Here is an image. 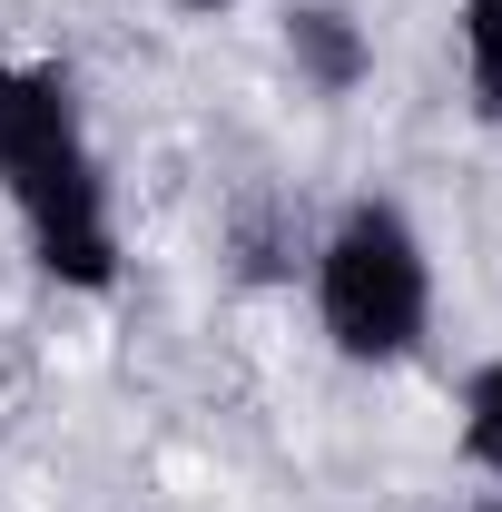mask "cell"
<instances>
[{"mask_svg": "<svg viewBox=\"0 0 502 512\" xmlns=\"http://www.w3.org/2000/svg\"><path fill=\"white\" fill-rule=\"evenodd\" d=\"M0 197L30 237V266L69 296L119 286V217L109 168L79 119V79L60 60H0Z\"/></svg>", "mask_w": 502, "mask_h": 512, "instance_id": "1", "label": "cell"}, {"mask_svg": "<svg viewBox=\"0 0 502 512\" xmlns=\"http://www.w3.org/2000/svg\"><path fill=\"white\" fill-rule=\"evenodd\" d=\"M306 276H315V325L345 365H404L434 335V247L394 197L335 207Z\"/></svg>", "mask_w": 502, "mask_h": 512, "instance_id": "2", "label": "cell"}, {"mask_svg": "<svg viewBox=\"0 0 502 512\" xmlns=\"http://www.w3.org/2000/svg\"><path fill=\"white\" fill-rule=\"evenodd\" d=\"M286 60H296V79H306L315 99H355V89L375 79V40H365L355 10L296 0V10H286Z\"/></svg>", "mask_w": 502, "mask_h": 512, "instance_id": "3", "label": "cell"}, {"mask_svg": "<svg viewBox=\"0 0 502 512\" xmlns=\"http://www.w3.org/2000/svg\"><path fill=\"white\" fill-rule=\"evenodd\" d=\"M453 40H463V89H473V119L502 128V0H463V10H453Z\"/></svg>", "mask_w": 502, "mask_h": 512, "instance_id": "4", "label": "cell"}, {"mask_svg": "<svg viewBox=\"0 0 502 512\" xmlns=\"http://www.w3.org/2000/svg\"><path fill=\"white\" fill-rule=\"evenodd\" d=\"M463 463L502 483V355H493L473 384H463Z\"/></svg>", "mask_w": 502, "mask_h": 512, "instance_id": "5", "label": "cell"}, {"mask_svg": "<svg viewBox=\"0 0 502 512\" xmlns=\"http://www.w3.org/2000/svg\"><path fill=\"white\" fill-rule=\"evenodd\" d=\"M178 10H237V0H178Z\"/></svg>", "mask_w": 502, "mask_h": 512, "instance_id": "6", "label": "cell"}, {"mask_svg": "<svg viewBox=\"0 0 502 512\" xmlns=\"http://www.w3.org/2000/svg\"><path fill=\"white\" fill-rule=\"evenodd\" d=\"M473 512H502V493H493V503H473Z\"/></svg>", "mask_w": 502, "mask_h": 512, "instance_id": "7", "label": "cell"}]
</instances>
